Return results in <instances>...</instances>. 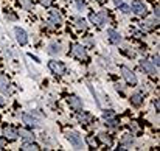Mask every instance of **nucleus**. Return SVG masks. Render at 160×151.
<instances>
[{"mask_svg": "<svg viewBox=\"0 0 160 151\" xmlns=\"http://www.w3.org/2000/svg\"><path fill=\"white\" fill-rule=\"evenodd\" d=\"M131 11H134L137 16H146L148 8H146L145 2H142V0H134V2H132V6H131Z\"/></svg>", "mask_w": 160, "mask_h": 151, "instance_id": "nucleus-4", "label": "nucleus"}, {"mask_svg": "<svg viewBox=\"0 0 160 151\" xmlns=\"http://www.w3.org/2000/svg\"><path fill=\"white\" fill-rule=\"evenodd\" d=\"M20 8H23L25 11H31L33 9V2L31 0H19Z\"/></svg>", "mask_w": 160, "mask_h": 151, "instance_id": "nucleus-24", "label": "nucleus"}, {"mask_svg": "<svg viewBox=\"0 0 160 151\" xmlns=\"http://www.w3.org/2000/svg\"><path fill=\"white\" fill-rule=\"evenodd\" d=\"M95 2H100V3H101V2H104V0H95Z\"/></svg>", "mask_w": 160, "mask_h": 151, "instance_id": "nucleus-39", "label": "nucleus"}, {"mask_svg": "<svg viewBox=\"0 0 160 151\" xmlns=\"http://www.w3.org/2000/svg\"><path fill=\"white\" fill-rule=\"evenodd\" d=\"M131 33H132V34H134V36H135L137 39L143 38V33H142V31H138V30H135V28H132V30H131Z\"/></svg>", "mask_w": 160, "mask_h": 151, "instance_id": "nucleus-29", "label": "nucleus"}, {"mask_svg": "<svg viewBox=\"0 0 160 151\" xmlns=\"http://www.w3.org/2000/svg\"><path fill=\"white\" fill-rule=\"evenodd\" d=\"M17 134H19L20 139H23L25 142H33V140H34V134H33L31 131H28V129L20 128V129H17Z\"/></svg>", "mask_w": 160, "mask_h": 151, "instance_id": "nucleus-14", "label": "nucleus"}, {"mask_svg": "<svg viewBox=\"0 0 160 151\" xmlns=\"http://www.w3.org/2000/svg\"><path fill=\"white\" fill-rule=\"evenodd\" d=\"M140 67H142L148 75H151V76H156V75H157V67H156L151 61H148V59H142V61H140Z\"/></svg>", "mask_w": 160, "mask_h": 151, "instance_id": "nucleus-6", "label": "nucleus"}, {"mask_svg": "<svg viewBox=\"0 0 160 151\" xmlns=\"http://www.w3.org/2000/svg\"><path fill=\"white\" fill-rule=\"evenodd\" d=\"M48 69L53 72L54 75H64L65 73V65L61 61H54V59L48 61Z\"/></svg>", "mask_w": 160, "mask_h": 151, "instance_id": "nucleus-5", "label": "nucleus"}, {"mask_svg": "<svg viewBox=\"0 0 160 151\" xmlns=\"http://www.w3.org/2000/svg\"><path fill=\"white\" fill-rule=\"evenodd\" d=\"M3 136H5V139L6 140H9V142H12V140H16L17 137H19V134H17V129L16 128H12V126H3Z\"/></svg>", "mask_w": 160, "mask_h": 151, "instance_id": "nucleus-10", "label": "nucleus"}, {"mask_svg": "<svg viewBox=\"0 0 160 151\" xmlns=\"http://www.w3.org/2000/svg\"><path fill=\"white\" fill-rule=\"evenodd\" d=\"M118 8L121 9V13H123V14H129V13H131V6H129V5H126V3L118 5Z\"/></svg>", "mask_w": 160, "mask_h": 151, "instance_id": "nucleus-27", "label": "nucleus"}, {"mask_svg": "<svg viewBox=\"0 0 160 151\" xmlns=\"http://www.w3.org/2000/svg\"><path fill=\"white\" fill-rule=\"evenodd\" d=\"M76 8L81 11V9H84L86 8V2L84 0H76Z\"/></svg>", "mask_w": 160, "mask_h": 151, "instance_id": "nucleus-30", "label": "nucleus"}, {"mask_svg": "<svg viewBox=\"0 0 160 151\" xmlns=\"http://www.w3.org/2000/svg\"><path fill=\"white\" fill-rule=\"evenodd\" d=\"M120 72H121V75H123V78L126 80V83L129 84V86H137V76H135V73L129 69V67H126V65H121L120 67Z\"/></svg>", "mask_w": 160, "mask_h": 151, "instance_id": "nucleus-2", "label": "nucleus"}, {"mask_svg": "<svg viewBox=\"0 0 160 151\" xmlns=\"http://www.w3.org/2000/svg\"><path fill=\"white\" fill-rule=\"evenodd\" d=\"M48 17H50L48 19L50 25H53V27H61L62 25V16H61V13L58 9H50Z\"/></svg>", "mask_w": 160, "mask_h": 151, "instance_id": "nucleus-7", "label": "nucleus"}, {"mask_svg": "<svg viewBox=\"0 0 160 151\" xmlns=\"http://www.w3.org/2000/svg\"><path fill=\"white\" fill-rule=\"evenodd\" d=\"M67 101H68V106H70L73 111L79 112V111L82 109V101H81V98H78L76 95H70V97L67 98Z\"/></svg>", "mask_w": 160, "mask_h": 151, "instance_id": "nucleus-11", "label": "nucleus"}, {"mask_svg": "<svg viewBox=\"0 0 160 151\" xmlns=\"http://www.w3.org/2000/svg\"><path fill=\"white\" fill-rule=\"evenodd\" d=\"M157 25H159V19H157V17H154V19H146V20L142 23V27H143L145 30H149V31L154 30Z\"/></svg>", "mask_w": 160, "mask_h": 151, "instance_id": "nucleus-16", "label": "nucleus"}, {"mask_svg": "<svg viewBox=\"0 0 160 151\" xmlns=\"http://www.w3.org/2000/svg\"><path fill=\"white\" fill-rule=\"evenodd\" d=\"M98 142L104 143L106 147H112V143H113L112 136H110V134H107V133H100V134H98Z\"/></svg>", "mask_w": 160, "mask_h": 151, "instance_id": "nucleus-15", "label": "nucleus"}, {"mask_svg": "<svg viewBox=\"0 0 160 151\" xmlns=\"http://www.w3.org/2000/svg\"><path fill=\"white\" fill-rule=\"evenodd\" d=\"M22 120H23V123H27V125L31 126V128H39V126H41V120L36 118L33 114H23V115H22Z\"/></svg>", "mask_w": 160, "mask_h": 151, "instance_id": "nucleus-9", "label": "nucleus"}, {"mask_svg": "<svg viewBox=\"0 0 160 151\" xmlns=\"http://www.w3.org/2000/svg\"><path fill=\"white\" fill-rule=\"evenodd\" d=\"M72 56L73 58H76V59H79V61H87V51H86V47L84 45H81V44H73L72 45Z\"/></svg>", "mask_w": 160, "mask_h": 151, "instance_id": "nucleus-3", "label": "nucleus"}, {"mask_svg": "<svg viewBox=\"0 0 160 151\" xmlns=\"http://www.w3.org/2000/svg\"><path fill=\"white\" fill-rule=\"evenodd\" d=\"M106 126L112 128V129H117V128H120V122L115 120L113 117H112V118H106Z\"/></svg>", "mask_w": 160, "mask_h": 151, "instance_id": "nucleus-25", "label": "nucleus"}, {"mask_svg": "<svg viewBox=\"0 0 160 151\" xmlns=\"http://www.w3.org/2000/svg\"><path fill=\"white\" fill-rule=\"evenodd\" d=\"M152 64H154V65H156V67L159 69V64H160V62H159V53L152 56Z\"/></svg>", "mask_w": 160, "mask_h": 151, "instance_id": "nucleus-32", "label": "nucleus"}, {"mask_svg": "<svg viewBox=\"0 0 160 151\" xmlns=\"http://www.w3.org/2000/svg\"><path fill=\"white\" fill-rule=\"evenodd\" d=\"M113 2H115V5H117V6H118V5H121V3H123V0H113Z\"/></svg>", "mask_w": 160, "mask_h": 151, "instance_id": "nucleus-37", "label": "nucleus"}, {"mask_svg": "<svg viewBox=\"0 0 160 151\" xmlns=\"http://www.w3.org/2000/svg\"><path fill=\"white\" fill-rule=\"evenodd\" d=\"M78 120H79V123H82V125H89V123H92V115L90 114H87V112H81L79 111V114H78Z\"/></svg>", "mask_w": 160, "mask_h": 151, "instance_id": "nucleus-17", "label": "nucleus"}, {"mask_svg": "<svg viewBox=\"0 0 160 151\" xmlns=\"http://www.w3.org/2000/svg\"><path fill=\"white\" fill-rule=\"evenodd\" d=\"M3 106H5V100L0 97V107H3Z\"/></svg>", "mask_w": 160, "mask_h": 151, "instance_id": "nucleus-36", "label": "nucleus"}, {"mask_svg": "<svg viewBox=\"0 0 160 151\" xmlns=\"http://www.w3.org/2000/svg\"><path fill=\"white\" fill-rule=\"evenodd\" d=\"M131 103H132V106H142V103H143V95H142L140 92L134 94V95L131 97Z\"/></svg>", "mask_w": 160, "mask_h": 151, "instance_id": "nucleus-22", "label": "nucleus"}, {"mask_svg": "<svg viewBox=\"0 0 160 151\" xmlns=\"http://www.w3.org/2000/svg\"><path fill=\"white\" fill-rule=\"evenodd\" d=\"M20 150H23V151H39L41 148H39V145L34 143V142H25V143L22 145Z\"/></svg>", "mask_w": 160, "mask_h": 151, "instance_id": "nucleus-19", "label": "nucleus"}, {"mask_svg": "<svg viewBox=\"0 0 160 151\" xmlns=\"http://www.w3.org/2000/svg\"><path fill=\"white\" fill-rule=\"evenodd\" d=\"M86 143H87L89 148H92V150H97L98 145H100V142H98V139H95V136H87V137H86Z\"/></svg>", "mask_w": 160, "mask_h": 151, "instance_id": "nucleus-18", "label": "nucleus"}, {"mask_svg": "<svg viewBox=\"0 0 160 151\" xmlns=\"http://www.w3.org/2000/svg\"><path fill=\"white\" fill-rule=\"evenodd\" d=\"M75 25H76V28H78V30H81V31H86V30H87V27H89V25H87V22H86L82 17H76V19H75Z\"/></svg>", "mask_w": 160, "mask_h": 151, "instance_id": "nucleus-21", "label": "nucleus"}, {"mask_svg": "<svg viewBox=\"0 0 160 151\" xmlns=\"http://www.w3.org/2000/svg\"><path fill=\"white\" fill-rule=\"evenodd\" d=\"M2 147H3V142H2V140H0V150H2Z\"/></svg>", "mask_w": 160, "mask_h": 151, "instance_id": "nucleus-38", "label": "nucleus"}, {"mask_svg": "<svg viewBox=\"0 0 160 151\" xmlns=\"http://www.w3.org/2000/svg\"><path fill=\"white\" fill-rule=\"evenodd\" d=\"M98 16H100L103 25H104V23H109V14H107V9H101V11L98 13Z\"/></svg>", "mask_w": 160, "mask_h": 151, "instance_id": "nucleus-26", "label": "nucleus"}, {"mask_svg": "<svg viewBox=\"0 0 160 151\" xmlns=\"http://www.w3.org/2000/svg\"><path fill=\"white\" fill-rule=\"evenodd\" d=\"M14 34H16V41L20 44V45H27L28 42V36H27V31L20 27H16L14 28Z\"/></svg>", "mask_w": 160, "mask_h": 151, "instance_id": "nucleus-8", "label": "nucleus"}, {"mask_svg": "<svg viewBox=\"0 0 160 151\" xmlns=\"http://www.w3.org/2000/svg\"><path fill=\"white\" fill-rule=\"evenodd\" d=\"M28 56H30V58H31L33 61H36V62H39V58H36V56H33V55H28Z\"/></svg>", "mask_w": 160, "mask_h": 151, "instance_id": "nucleus-35", "label": "nucleus"}, {"mask_svg": "<svg viewBox=\"0 0 160 151\" xmlns=\"http://www.w3.org/2000/svg\"><path fill=\"white\" fill-rule=\"evenodd\" d=\"M107 39H109L110 44H120V42H121L120 33H118L117 30H113V28H109V30H107Z\"/></svg>", "mask_w": 160, "mask_h": 151, "instance_id": "nucleus-13", "label": "nucleus"}, {"mask_svg": "<svg viewBox=\"0 0 160 151\" xmlns=\"http://www.w3.org/2000/svg\"><path fill=\"white\" fill-rule=\"evenodd\" d=\"M39 2H41V5H42V6L48 8V6H52V3H53L54 0H39Z\"/></svg>", "mask_w": 160, "mask_h": 151, "instance_id": "nucleus-31", "label": "nucleus"}, {"mask_svg": "<svg viewBox=\"0 0 160 151\" xmlns=\"http://www.w3.org/2000/svg\"><path fill=\"white\" fill-rule=\"evenodd\" d=\"M115 114H113V111H110V109H106V111H103V118L106 120V118H112Z\"/></svg>", "mask_w": 160, "mask_h": 151, "instance_id": "nucleus-28", "label": "nucleus"}, {"mask_svg": "<svg viewBox=\"0 0 160 151\" xmlns=\"http://www.w3.org/2000/svg\"><path fill=\"white\" fill-rule=\"evenodd\" d=\"M89 20H90L93 25H97L98 28H103V23H101V19H100V16H98V14L90 13V14H89Z\"/></svg>", "mask_w": 160, "mask_h": 151, "instance_id": "nucleus-20", "label": "nucleus"}, {"mask_svg": "<svg viewBox=\"0 0 160 151\" xmlns=\"http://www.w3.org/2000/svg\"><path fill=\"white\" fill-rule=\"evenodd\" d=\"M154 107H156V111L159 112V100H156V101H154Z\"/></svg>", "mask_w": 160, "mask_h": 151, "instance_id": "nucleus-34", "label": "nucleus"}, {"mask_svg": "<svg viewBox=\"0 0 160 151\" xmlns=\"http://www.w3.org/2000/svg\"><path fill=\"white\" fill-rule=\"evenodd\" d=\"M48 53H50V55H59V53H61V44H59V42H53V44H50V47H48Z\"/></svg>", "mask_w": 160, "mask_h": 151, "instance_id": "nucleus-23", "label": "nucleus"}, {"mask_svg": "<svg viewBox=\"0 0 160 151\" xmlns=\"http://www.w3.org/2000/svg\"><path fill=\"white\" fill-rule=\"evenodd\" d=\"M159 9H160V8H159V5H157V6H156V9H154V16H156L157 19H159V14H160V13H159Z\"/></svg>", "mask_w": 160, "mask_h": 151, "instance_id": "nucleus-33", "label": "nucleus"}, {"mask_svg": "<svg viewBox=\"0 0 160 151\" xmlns=\"http://www.w3.org/2000/svg\"><path fill=\"white\" fill-rule=\"evenodd\" d=\"M65 139L73 145L75 150H82V137L76 131H65Z\"/></svg>", "mask_w": 160, "mask_h": 151, "instance_id": "nucleus-1", "label": "nucleus"}, {"mask_svg": "<svg viewBox=\"0 0 160 151\" xmlns=\"http://www.w3.org/2000/svg\"><path fill=\"white\" fill-rule=\"evenodd\" d=\"M0 92L5 95H8L11 92V83L6 75H0Z\"/></svg>", "mask_w": 160, "mask_h": 151, "instance_id": "nucleus-12", "label": "nucleus"}]
</instances>
